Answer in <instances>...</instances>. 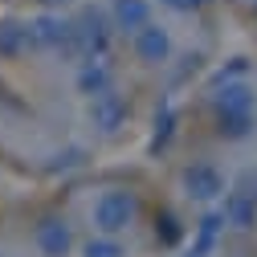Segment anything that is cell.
<instances>
[{
    "label": "cell",
    "mask_w": 257,
    "mask_h": 257,
    "mask_svg": "<svg viewBox=\"0 0 257 257\" xmlns=\"http://www.w3.org/2000/svg\"><path fill=\"white\" fill-rule=\"evenodd\" d=\"M253 131V114H229V118H220V135L224 139H245Z\"/></svg>",
    "instance_id": "cell-15"
},
{
    "label": "cell",
    "mask_w": 257,
    "mask_h": 257,
    "mask_svg": "<svg viewBox=\"0 0 257 257\" xmlns=\"http://www.w3.org/2000/svg\"><path fill=\"white\" fill-rule=\"evenodd\" d=\"M257 106V94L249 82H224L216 90V118H229V114H253Z\"/></svg>",
    "instance_id": "cell-8"
},
{
    "label": "cell",
    "mask_w": 257,
    "mask_h": 257,
    "mask_svg": "<svg viewBox=\"0 0 257 257\" xmlns=\"http://www.w3.org/2000/svg\"><path fill=\"white\" fill-rule=\"evenodd\" d=\"M172 122H176V110L164 106V114L155 118V139H151V147H164V143L172 139Z\"/></svg>",
    "instance_id": "cell-16"
},
{
    "label": "cell",
    "mask_w": 257,
    "mask_h": 257,
    "mask_svg": "<svg viewBox=\"0 0 257 257\" xmlns=\"http://www.w3.org/2000/svg\"><path fill=\"white\" fill-rule=\"evenodd\" d=\"M78 90L86 94V98H98V94L114 90L110 86V70L102 66V61H86V66L78 70Z\"/></svg>",
    "instance_id": "cell-13"
},
{
    "label": "cell",
    "mask_w": 257,
    "mask_h": 257,
    "mask_svg": "<svg viewBox=\"0 0 257 257\" xmlns=\"http://www.w3.org/2000/svg\"><path fill=\"white\" fill-rule=\"evenodd\" d=\"M220 216H224V224H233V229H249L257 220V196H249V192H224Z\"/></svg>",
    "instance_id": "cell-10"
},
{
    "label": "cell",
    "mask_w": 257,
    "mask_h": 257,
    "mask_svg": "<svg viewBox=\"0 0 257 257\" xmlns=\"http://www.w3.org/2000/svg\"><path fill=\"white\" fill-rule=\"evenodd\" d=\"M135 57L147 61V66H164V61L172 57V33L164 25H143L139 33H135Z\"/></svg>",
    "instance_id": "cell-6"
},
{
    "label": "cell",
    "mask_w": 257,
    "mask_h": 257,
    "mask_svg": "<svg viewBox=\"0 0 257 257\" xmlns=\"http://www.w3.org/2000/svg\"><path fill=\"white\" fill-rule=\"evenodd\" d=\"M33 29V45L41 49H70L74 41V21H66L61 13H41L37 21H29Z\"/></svg>",
    "instance_id": "cell-3"
},
{
    "label": "cell",
    "mask_w": 257,
    "mask_h": 257,
    "mask_svg": "<svg viewBox=\"0 0 257 257\" xmlns=\"http://www.w3.org/2000/svg\"><path fill=\"white\" fill-rule=\"evenodd\" d=\"M90 122L98 126L102 135H114L118 126L126 122V98H122V94H114V90L98 94V98H90Z\"/></svg>",
    "instance_id": "cell-7"
},
{
    "label": "cell",
    "mask_w": 257,
    "mask_h": 257,
    "mask_svg": "<svg viewBox=\"0 0 257 257\" xmlns=\"http://www.w3.org/2000/svg\"><path fill=\"white\" fill-rule=\"evenodd\" d=\"M49 5H57V0H49ZM61 5H66V0H61Z\"/></svg>",
    "instance_id": "cell-19"
},
{
    "label": "cell",
    "mask_w": 257,
    "mask_h": 257,
    "mask_svg": "<svg viewBox=\"0 0 257 257\" xmlns=\"http://www.w3.org/2000/svg\"><path fill=\"white\" fill-rule=\"evenodd\" d=\"M33 45V29L21 21H0V57H17Z\"/></svg>",
    "instance_id": "cell-12"
},
{
    "label": "cell",
    "mask_w": 257,
    "mask_h": 257,
    "mask_svg": "<svg viewBox=\"0 0 257 257\" xmlns=\"http://www.w3.org/2000/svg\"><path fill=\"white\" fill-rule=\"evenodd\" d=\"M184 192H188L192 200L208 204V200L224 196V176L212 164H192V168H184Z\"/></svg>",
    "instance_id": "cell-5"
},
{
    "label": "cell",
    "mask_w": 257,
    "mask_h": 257,
    "mask_svg": "<svg viewBox=\"0 0 257 257\" xmlns=\"http://www.w3.org/2000/svg\"><path fill=\"white\" fill-rule=\"evenodd\" d=\"M110 25L122 33H139L143 25H151V5L147 0H110Z\"/></svg>",
    "instance_id": "cell-9"
},
{
    "label": "cell",
    "mask_w": 257,
    "mask_h": 257,
    "mask_svg": "<svg viewBox=\"0 0 257 257\" xmlns=\"http://www.w3.org/2000/svg\"><path fill=\"white\" fill-rule=\"evenodd\" d=\"M220 229H224V216H220V212H204V216H200V224H196V237H192L188 257H208V253L216 249Z\"/></svg>",
    "instance_id": "cell-11"
},
{
    "label": "cell",
    "mask_w": 257,
    "mask_h": 257,
    "mask_svg": "<svg viewBox=\"0 0 257 257\" xmlns=\"http://www.w3.org/2000/svg\"><path fill=\"white\" fill-rule=\"evenodd\" d=\"M33 241H37V249H41L45 257H70V249H74V229H70L66 216H45V220L37 224Z\"/></svg>",
    "instance_id": "cell-4"
},
{
    "label": "cell",
    "mask_w": 257,
    "mask_h": 257,
    "mask_svg": "<svg viewBox=\"0 0 257 257\" xmlns=\"http://www.w3.org/2000/svg\"><path fill=\"white\" fill-rule=\"evenodd\" d=\"M82 257H126V249H122V241L118 237H90L86 245H82Z\"/></svg>",
    "instance_id": "cell-14"
},
{
    "label": "cell",
    "mask_w": 257,
    "mask_h": 257,
    "mask_svg": "<svg viewBox=\"0 0 257 257\" xmlns=\"http://www.w3.org/2000/svg\"><path fill=\"white\" fill-rule=\"evenodd\" d=\"M159 224H164V229H159L164 245H176V241H180V224H176V216H172V212H164V220H159Z\"/></svg>",
    "instance_id": "cell-17"
},
{
    "label": "cell",
    "mask_w": 257,
    "mask_h": 257,
    "mask_svg": "<svg viewBox=\"0 0 257 257\" xmlns=\"http://www.w3.org/2000/svg\"><path fill=\"white\" fill-rule=\"evenodd\" d=\"M159 5H168V9H176V13H192V9L208 5V0H159Z\"/></svg>",
    "instance_id": "cell-18"
},
{
    "label": "cell",
    "mask_w": 257,
    "mask_h": 257,
    "mask_svg": "<svg viewBox=\"0 0 257 257\" xmlns=\"http://www.w3.org/2000/svg\"><path fill=\"white\" fill-rule=\"evenodd\" d=\"M139 216V196L126 188H110L94 200V229L102 237H118L122 229H131Z\"/></svg>",
    "instance_id": "cell-1"
},
{
    "label": "cell",
    "mask_w": 257,
    "mask_h": 257,
    "mask_svg": "<svg viewBox=\"0 0 257 257\" xmlns=\"http://www.w3.org/2000/svg\"><path fill=\"white\" fill-rule=\"evenodd\" d=\"M110 21L98 13V9H86L78 21H74V41H70V57H82V66L86 61H98L102 53H106V45H110Z\"/></svg>",
    "instance_id": "cell-2"
}]
</instances>
